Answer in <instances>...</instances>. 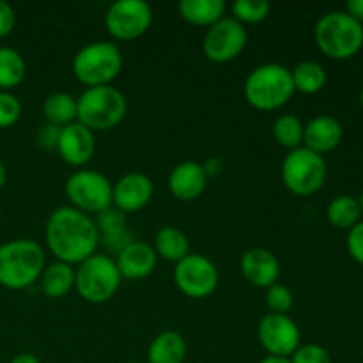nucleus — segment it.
I'll use <instances>...</instances> for the list:
<instances>
[{
  "instance_id": "obj_40",
  "label": "nucleus",
  "mask_w": 363,
  "mask_h": 363,
  "mask_svg": "<svg viewBox=\"0 0 363 363\" xmlns=\"http://www.w3.org/2000/svg\"><path fill=\"white\" fill-rule=\"evenodd\" d=\"M9 363H41L39 358L32 353H20L13 358Z\"/></svg>"
},
{
  "instance_id": "obj_9",
  "label": "nucleus",
  "mask_w": 363,
  "mask_h": 363,
  "mask_svg": "<svg viewBox=\"0 0 363 363\" xmlns=\"http://www.w3.org/2000/svg\"><path fill=\"white\" fill-rule=\"evenodd\" d=\"M110 179L96 170H77L66 179L67 199L74 209L87 215H98L112 206Z\"/></svg>"
},
{
  "instance_id": "obj_42",
  "label": "nucleus",
  "mask_w": 363,
  "mask_h": 363,
  "mask_svg": "<svg viewBox=\"0 0 363 363\" xmlns=\"http://www.w3.org/2000/svg\"><path fill=\"white\" fill-rule=\"evenodd\" d=\"M6 181H7V169H6V165H4V163L0 162V190H2V188H4Z\"/></svg>"
},
{
  "instance_id": "obj_31",
  "label": "nucleus",
  "mask_w": 363,
  "mask_h": 363,
  "mask_svg": "<svg viewBox=\"0 0 363 363\" xmlns=\"http://www.w3.org/2000/svg\"><path fill=\"white\" fill-rule=\"evenodd\" d=\"M94 222L99 230V236H103V234L121 233V230L128 229L126 215H124L121 209H117L116 206H110L105 211L98 213V218H96Z\"/></svg>"
},
{
  "instance_id": "obj_41",
  "label": "nucleus",
  "mask_w": 363,
  "mask_h": 363,
  "mask_svg": "<svg viewBox=\"0 0 363 363\" xmlns=\"http://www.w3.org/2000/svg\"><path fill=\"white\" fill-rule=\"evenodd\" d=\"M259 363H291L289 358H279V357H264Z\"/></svg>"
},
{
  "instance_id": "obj_33",
  "label": "nucleus",
  "mask_w": 363,
  "mask_h": 363,
  "mask_svg": "<svg viewBox=\"0 0 363 363\" xmlns=\"http://www.w3.org/2000/svg\"><path fill=\"white\" fill-rule=\"evenodd\" d=\"M289 360L291 363H332V357L319 344H301Z\"/></svg>"
},
{
  "instance_id": "obj_38",
  "label": "nucleus",
  "mask_w": 363,
  "mask_h": 363,
  "mask_svg": "<svg viewBox=\"0 0 363 363\" xmlns=\"http://www.w3.org/2000/svg\"><path fill=\"white\" fill-rule=\"evenodd\" d=\"M346 13L363 25V0H350L346 4Z\"/></svg>"
},
{
  "instance_id": "obj_14",
  "label": "nucleus",
  "mask_w": 363,
  "mask_h": 363,
  "mask_svg": "<svg viewBox=\"0 0 363 363\" xmlns=\"http://www.w3.org/2000/svg\"><path fill=\"white\" fill-rule=\"evenodd\" d=\"M155 184L142 172H128L121 176L112 186V206L128 215L144 209L151 202Z\"/></svg>"
},
{
  "instance_id": "obj_21",
  "label": "nucleus",
  "mask_w": 363,
  "mask_h": 363,
  "mask_svg": "<svg viewBox=\"0 0 363 363\" xmlns=\"http://www.w3.org/2000/svg\"><path fill=\"white\" fill-rule=\"evenodd\" d=\"M41 293L50 300H59L74 289V268L66 262L55 261L45 266L39 277Z\"/></svg>"
},
{
  "instance_id": "obj_23",
  "label": "nucleus",
  "mask_w": 363,
  "mask_h": 363,
  "mask_svg": "<svg viewBox=\"0 0 363 363\" xmlns=\"http://www.w3.org/2000/svg\"><path fill=\"white\" fill-rule=\"evenodd\" d=\"M152 248H155L158 259L177 264L181 259L190 254V241H188L186 234L177 227L163 225L155 234Z\"/></svg>"
},
{
  "instance_id": "obj_27",
  "label": "nucleus",
  "mask_w": 363,
  "mask_h": 363,
  "mask_svg": "<svg viewBox=\"0 0 363 363\" xmlns=\"http://www.w3.org/2000/svg\"><path fill=\"white\" fill-rule=\"evenodd\" d=\"M27 64L23 55L11 46H0V91H11L25 80Z\"/></svg>"
},
{
  "instance_id": "obj_36",
  "label": "nucleus",
  "mask_w": 363,
  "mask_h": 363,
  "mask_svg": "<svg viewBox=\"0 0 363 363\" xmlns=\"http://www.w3.org/2000/svg\"><path fill=\"white\" fill-rule=\"evenodd\" d=\"M60 131L62 128L55 126V124H43L41 128L38 130V145L45 151H57V145H59V138H60Z\"/></svg>"
},
{
  "instance_id": "obj_39",
  "label": "nucleus",
  "mask_w": 363,
  "mask_h": 363,
  "mask_svg": "<svg viewBox=\"0 0 363 363\" xmlns=\"http://www.w3.org/2000/svg\"><path fill=\"white\" fill-rule=\"evenodd\" d=\"M220 169H222V162L216 158L209 160L208 163H204V170L206 174H208V177H213V176H218Z\"/></svg>"
},
{
  "instance_id": "obj_29",
  "label": "nucleus",
  "mask_w": 363,
  "mask_h": 363,
  "mask_svg": "<svg viewBox=\"0 0 363 363\" xmlns=\"http://www.w3.org/2000/svg\"><path fill=\"white\" fill-rule=\"evenodd\" d=\"M234 20L240 21L241 25L245 23H261L266 20L272 11V4L268 0H236L230 6Z\"/></svg>"
},
{
  "instance_id": "obj_46",
  "label": "nucleus",
  "mask_w": 363,
  "mask_h": 363,
  "mask_svg": "<svg viewBox=\"0 0 363 363\" xmlns=\"http://www.w3.org/2000/svg\"><path fill=\"white\" fill-rule=\"evenodd\" d=\"M0 218H2V209H0Z\"/></svg>"
},
{
  "instance_id": "obj_15",
  "label": "nucleus",
  "mask_w": 363,
  "mask_h": 363,
  "mask_svg": "<svg viewBox=\"0 0 363 363\" xmlns=\"http://www.w3.org/2000/svg\"><path fill=\"white\" fill-rule=\"evenodd\" d=\"M60 158L71 167H84L92 160L96 152L94 131L85 128L84 124L71 123L62 128L57 145Z\"/></svg>"
},
{
  "instance_id": "obj_24",
  "label": "nucleus",
  "mask_w": 363,
  "mask_h": 363,
  "mask_svg": "<svg viewBox=\"0 0 363 363\" xmlns=\"http://www.w3.org/2000/svg\"><path fill=\"white\" fill-rule=\"evenodd\" d=\"M326 220L335 229L350 230L362 220L360 202L353 195H337L326 208Z\"/></svg>"
},
{
  "instance_id": "obj_2",
  "label": "nucleus",
  "mask_w": 363,
  "mask_h": 363,
  "mask_svg": "<svg viewBox=\"0 0 363 363\" xmlns=\"http://www.w3.org/2000/svg\"><path fill=\"white\" fill-rule=\"evenodd\" d=\"M45 250L34 240H11L0 245V286L21 291L39 282L45 269Z\"/></svg>"
},
{
  "instance_id": "obj_10",
  "label": "nucleus",
  "mask_w": 363,
  "mask_h": 363,
  "mask_svg": "<svg viewBox=\"0 0 363 363\" xmlns=\"http://www.w3.org/2000/svg\"><path fill=\"white\" fill-rule=\"evenodd\" d=\"M220 282L215 262L202 254H188L174 268V284L188 298L202 300L211 296Z\"/></svg>"
},
{
  "instance_id": "obj_5",
  "label": "nucleus",
  "mask_w": 363,
  "mask_h": 363,
  "mask_svg": "<svg viewBox=\"0 0 363 363\" xmlns=\"http://www.w3.org/2000/svg\"><path fill=\"white\" fill-rule=\"evenodd\" d=\"M77 121L91 131H108L119 126L128 112V99L113 85L89 87L77 98Z\"/></svg>"
},
{
  "instance_id": "obj_37",
  "label": "nucleus",
  "mask_w": 363,
  "mask_h": 363,
  "mask_svg": "<svg viewBox=\"0 0 363 363\" xmlns=\"http://www.w3.org/2000/svg\"><path fill=\"white\" fill-rule=\"evenodd\" d=\"M16 25V14L13 6L6 0H0V38H7L14 30Z\"/></svg>"
},
{
  "instance_id": "obj_17",
  "label": "nucleus",
  "mask_w": 363,
  "mask_h": 363,
  "mask_svg": "<svg viewBox=\"0 0 363 363\" xmlns=\"http://www.w3.org/2000/svg\"><path fill=\"white\" fill-rule=\"evenodd\" d=\"M208 174L199 162H181L170 170L169 190L176 199L191 202L204 194L208 186Z\"/></svg>"
},
{
  "instance_id": "obj_13",
  "label": "nucleus",
  "mask_w": 363,
  "mask_h": 363,
  "mask_svg": "<svg viewBox=\"0 0 363 363\" xmlns=\"http://www.w3.org/2000/svg\"><path fill=\"white\" fill-rule=\"evenodd\" d=\"M257 339L268 357L291 358L301 346V332L287 314H266L259 321Z\"/></svg>"
},
{
  "instance_id": "obj_43",
  "label": "nucleus",
  "mask_w": 363,
  "mask_h": 363,
  "mask_svg": "<svg viewBox=\"0 0 363 363\" xmlns=\"http://www.w3.org/2000/svg\"><path fill=\"white\" fill-rule=\"evenodd\" d=\"M358 202H360V209H362V216H363V191H362L360 197H358Z\"/></svg>"
},
{
  "instance_id": "obj_20",
  "label": "nucleus",
  "mask_w": 363,
  "mask_h": 363,
  "mask_svg": "<svg viewBox=\"0 0 363 363\" xmlns=\"http://www.w3.org/2000/svg\"><path fill=\"white\" fill-rule=\"evenodd\" d=\"M188 346L181 333L162 332L147 347V363H184Z\"/></svg>"
},
{
  "instance_id": "obj_4",
  "label": "nucleus",
  "mask_w": 363,
  "mask_h": 363,
  "mask_svg": "<svg viewBox=\"0 0 363 363\" xmlns=\"http://www.w3.org/2000/svg\"><path fill=\"white\" fill-rule=\"evenodd\" d=\"M314 41L319 52L330 59H353L363 48V25L346 11H332L323 14L315 23Z\"/></svg>"
},
{
  "instance_id": "obj_30",
  "label": "nucleus",
  "mask_w": 363,
  "mask_h": 363,
  "mask_svg": "<svg viewBox=\"0 0 363 363\" xmlns=\"http://www.w3.org/2000/svg\"><path fill=\"white\" fill-rule=\"evenodd\" d=\"M293 293L284 284L277 282L266 289V307H268L269 314H287L293 308Z\"/></svg>"
},
{
  "instance_id": "obj_44",
  "label": "nucleus",
  "mask_w": 363,
  "mask_h": 363,
  "mask_svg": "<svg viewBox=\"0 0 363 363\" xmlns=\"http://www.w3.org/2000/svg\"><path fill=\"white\" fill-rule=\"evenodd\" d=\"M360 106H362V110H363V87H362V91H360Z\"/></svg>"
},
{
  "instance_id": "obj_32",
  "label": "nucleus",
  "mask_w": 363,
  "mask_h": 363,
  "mask_svg": "<svg viewBox=\"0 0 363 363\" xmlns=\"http://www.w3.org/2000/svg\"><path fill=\"white\" fill-rule=\"evenodd\" d=\"M21 116V103L13 92L0 91V130L11 128Z\"/></svg>"
},
{
  "instance_id": "obj_45",
  "label": "nucleus",
  "mask_w": 363,
  "mask_h": 363,
  "mask_svg": "<svg viewBox=\"0 0 363 363\" xmlns=\"http://www.w3.org/2000/svg\"><path fill=\"white\" fill-rule=\"evenodd\" d=\"M130 363H147V362H130Z\"/></svg>"
},
{
  "instance_id": "obj_11",
  "label": "nucleus",
  "mask_w": 363,
  "mask_h": 363,
  "mask_svg": "<svg viewBox=\"0 0 363 363\" xmlns=\"http://www.w3.org/2000/svg\"><path fill=\"white\" fill-rule=\"evenodd\" d=\"M152 23V9L145 0H117L105 14V27L117 41L142 38Z\"/></svg>"
},
{
  "instance_id": "obj_3",
  "label": "nucleus",
  "mask_w": 363,
  "mask_h": 363,
  "mask_svg": "<svg viewBox=\"0 0 363 363\" xmlns=\"http://www.w3.org/2000/svg\"><path fill=\"white\" fill-rule=\"evenodd\" d=\"M293 74L289 67L277 62L261 64L247 77L243 85L245 99L261 112L282 108L294 96Z\"/></svg>"
},
{
  "instance_id": "obj_35",
  "label": "nucleus",
  "mask_w": 363,
  "mask_h": 363,
  "mask_svg": "<svg viewBox=\"0 0 363 363\" xmlns=\"http://www.w3.org/2000/svg\"><path fill=\"white\" fill-rule=\"evenodd\" d=\"M347 252L351 259L363 266V220L347 230Z\"/></svg>"
},
{
  "instance_id": "obj_34",
  "label": "nucleus",
  "mask_w": 363,
  "mask_h": 363,
  "mask_svg": "<svg viewBox=\"0 0 363 363\" xmlns=\"http://www.w3.org/2000/svg\"><path fill=\"white\" fill-rule=\"evenodd\" d=\"M135 241L133 234H131L130 229L121 230V233H113V234H103L99 236V245H101L105 250H108L110 254L117 255L128 247V245Z\"/></svg>"
},
{
  "instance_id": "obj_16",
  "label": "nucleus",
  "mask_w": 363,
  "mask_h": 363,
  "mask_svg": "<svg viewBox=\"0 0 363 363\" xmlns=\"http://www.w3.org/2000/svg\"><path fill=\"white\" fill-rule=\"evenodd\" d=\"M243 279L259 289H268L280 279V262L266 248H248L240 261Z\"/></svg>"
},
{
  "instance_id": "obj_7",
  "label": "nucleus",
  "mask_w": 363,
  "mask_h": 363,
  "mask_svg": "<svg viewBox=\"0 0 363 363\" xmlns=\"http://www.w3.org/2000/svg\"><path fill=\"white\" fill-rule=\"evenodd\" d=\"M123 277L116 261L106 254L91 255L74 268V289L82 300L101 305L112 300L119 291Z\"/></svg>"
},
{
  "instance_id": "obj_18",
  "label": "nucleus",
  "mask_w": 363,
  "mask_h": 363,
  "mask_svg": "<svg viewBox=\"0 0 363 363\" xmlns=\"http://www.w3.org/2000/svg\"><path fill=\"white\" fill-rule=\"evenodd\" d=\"M113 261L123 279L142 280L155 272L158 264V255L152 245L135 240L121 254H117Z\"/></svg>"
},
{
  "instance_id": "obj_28",
  "label": "nucleus",
  "mask_w": 363,
  "mask_h": 363,
  "mask_svg": "<svg viewBox=\"0 0 363 363\" xmlns=\"http://www.w3.org/2000/svg\"><path fill=\"white\" fill-rule=\"evenodd\" d=\"M303 131L305 124L301 123V119L294 113H284V116H279L273 123L272 133L273 138L279 145L289 149H298L303 145Z\"/></svg>"
},
{
  "instance_id": "obj_19",
  "label": "nucleus",
  "mask_w": 363,
  "mask_h": 363,
  "mask_svg": "<svg viewBox=\"0 0 363 363\" xmlns=\"http://www.w3.org/2000/svg\"><path fill=\"white\" fill-rule=\"evenodd\" d=\"M344 138V128L339 119L332 116H315L314 119L305 124L303 147L326 155L335 151Z\"/></svg>"
},
{
  "instance_id": "obj_8",
  "label": "nucleus",
  "mask_w": 363,
  "mask_h": 363,
  "mask_svg": "<svg viewBox=\"0 0 363 363\" xmlns=\"http://www.w3.org/2000/svg\"><path fill=\"white\" fill-rule=\"evenodd\" d=\"M280 174L291 194L308 197V195L318 194L325 186L326 177H328V163L325 156L301 145L287 152Z\"/></svg>"
},
{
  "instance_id": "obj_25",
  "label": "nucleus",
  "mask_w": 363,
  "mask_h": 363,
  "mask_svg": "<svg viewBox=\"0 0 363 363\" xmlns=\"http://www.w3.org/2000/svg\"><path fill=\"white\" fill-rule=\"evenodd\" d=\"M43 113H45L46 123L55 124L59 128L67 126L71 123H77V98L67 94V92H53L43 103Z\"/></svg>"
},
{
  "instance_id": "obj_6",
  "label": "nucleus",
  "mask_w": 363,
  "mask_h": 363,
  "mask_svg": "<svg viewBox=\"0 0 363 363\" xmlns=\"http://www.w3.org/2000/svg\"><path fill=\"white\" fill-rule=\"evenodd\" d=\"M123 53L116 43H89L73 57V73L85 87L112 85L123 69Z\"/></svg>"
},
{
  "instance_id": "obj_1",
  "label": "nucleus",
  "mask_w": 363,
  "mask_h": 363,
  "mask_svg": "<svg viewBox=\"0 0 363 363\" xmlns=\"http://www.w3.org/2000/svg\"><path fill=\"white\" fill-rule=\"evenodd\" d=\"M45 240L57 261L78 266L96 254L99 230L91 215L78 211L73 206H62L50 213Z\"/></svg>"
},
{
  "instance_id": "obj_26",
  "label": "nucleus",
  "mask_w": 363,
  "mask_h": 363,
  "mask_svg": "<svg viewBox=\"0 0 363 363\" xmlns=\"http://www.w3.org/2000/svg\"><path fill=\"white\" fill-rule=\"evenodd\" d=\"M291 74H293L294 91L301 94H315L323 91L328 80L325 66L315 60H303L294 69H291Z\"/></svg>"
},
{
  "instance_id": "obj_22",
  "label": "nucleus",
  "mask_w": 363,
  "mask_h": 363,
  "mask_svg": "<svg viewBox=\"0 0 363 363\" xmlns=\"http://www.w3.org/2000/svg\"><path fill=\"white\" fill-rule=\"evenodd\" d=\"M223 0H183L177 6L181 18L195 27L209 28L213 23L225 16Z\"/></svg>"
},
{
  "instance_id": "obj_12",
  "label": "nucleus",
  "mask_w": 363,
  "mask_h": 363,
  "mask_svg": "<svg viewBox=\"0 0 363 363\" xmlns=\"http://www.w3.org/2000/svg\"><path fill=\"white\" fill-rule=\"evenodd\" d=\"M248 41L245 25L233 16H223L206 30L202 39V52L208 60L216 64H225L241 55Z\"/></svg>"
}]
</instances>
